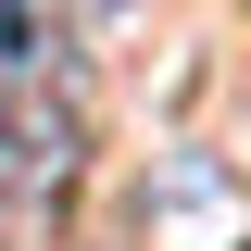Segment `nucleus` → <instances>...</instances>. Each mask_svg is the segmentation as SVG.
<instances>
[{
    "mask_svg": "<svg viewBox=\"0 0 251 251\" xmlns=\"http://www.w3.org/2000/svg\"><path fill=\"white\" fill-rule=\"evenodd\" d=\"M75 176H88V100L50 88V63H0V201L50 214Z\"/></svg>",
    "mask_w": 251,
    "mask_h": 251,
    "instance_id": "nucleus-1",
    "label": "nucleus"
},
{
    "mask_svg": "<svg viewBox=\"0 0 251 251\" xmlns=\"http://www.w3.org/2000/svg\"><path fill=\"white\" fill-rule=\"evenodd\" d=\"M0 63H50V50H38V13H25V0H0Z\"/></svg>",
    "mask_w": 251,
    "mask_h": 251,
    "instance_id": "nucleus-2",
    "label": "nucleus"
}]
</instances>
